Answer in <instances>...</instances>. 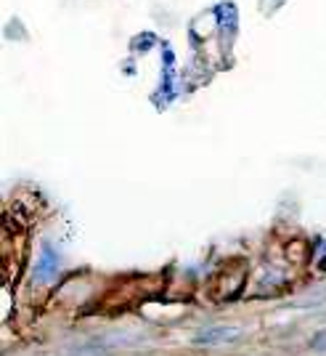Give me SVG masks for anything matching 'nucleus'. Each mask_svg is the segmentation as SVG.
Returning <instances> with one entry per match:
<instances>
[{"mask_svg": "<svg viewBox=\"0 0 326 356\" xmlns=\"http://www.w3.org/2000/svg\"><path fill=\"white\" fill-rule=\"evenodd\" d=\"M286 284V277H284L279 268H263L257 274V282H255V290L257 296H273V293H282V287Z\"/></svg>", "mask_w": 326, "mask_h": 356, "instance_id": "obj_3", "label": "nucleus"}, {"mask_svg": "<svg viewBox=\"0 0 326 356\" xmlns=\"http://www.w3.org/2000/svg\"><path fill=\"white\" fill-rule=\"evenodd\" d=\"M311 351L313 354H326V330H318V332H313L311 338Z\"/></svg>", "mask_w": 326, "mask_h": 356, "instance_id": "obj_4", "label": "nucleus"}, {"mask_svg": "<svg viewBox=\"0 0 326 356\" xmlns=\"http://www.w3.org/2000/svg\"><path fill=\"white\" fill-rule=\"evenodd\" d=\"M69 356H117V354H112V351H74Z\"/></svg>", "mask_w": 326, "mask_h": 356, "instance_id": "obj_5", "label": "nucleus"}, {"mask_svg": "<svg viewBox=\"0 0 326 356\" xmlns=\"http://www.w3.org/2000/svg\"><path fill=\"white\" fill-rule=\"evenodd\" d=\"M59 255L56 250L51 248V245H45L43 252H40V261H37V266H35V280L40 284H48L53 282L56 277H59Z\"/></svg>", "mask_w": 326, "mask_h": 356, "instance_id": "obj_2", "label": "nucleus"}, {"mask_svg": "<svg viewBox=\"0 0 326 356\" xmlns=\"http://www.w3.org/2000/svg\"><path fill=\"white\" fill-rule=\"evenodd\" d=\"M241 341V330L234 325H212L199 330L191 338L194 346L199 348H215V346H234Z\"/></svg>", "mask_w": 326, "mask_h": 356, "instance_id": "obj_1", "label": "nucleus"}]
</instances>
